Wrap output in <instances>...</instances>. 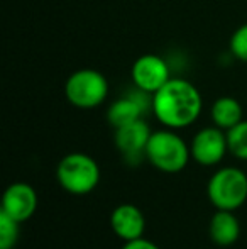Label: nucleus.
<instances>
[{
    "mask_svg": "<svg viewBox=\"0 0 247 249\" xmlns=\"http://www.w3.org/2000/svg\"><path fill=\"white\" fill-rule=\"evenodd\" d=\"M203 100L198 89L183 78H171L152 93L151 108L154 117L168 129H185L201 114Z\"/></svg>",
    "mask_w": 247,
    "mask_h": 249,
    "instance_id": "obj_1",
    "label": "nucleus"
},
{
    "mask_svg": "<svg viewBox=\"0 0 247 249\" xmlns=\"http://www.w3.org/2000/svg\"><path fill=\"white\" fill-rule=\"evenodd\" d=\"M191 158L201 166H215L218 164L229 151L227 131L212 125L198 131L190 144Z\"/></svg>",
    "mask_w": 247,
    "mask_h": 249,
    "instance_id": "obj_6",
    "label": "nucleus"
},
{
    "mask_svg": "<svg viewBox=\"0 0 247 249\" xmlns=\"http://www.w3.org/2000/svg\"><path fill=\"white\" fill-rule=\"evenodd\" d=\"M210 115L214 125L229 131V129L235 127L239 122L244 121V112H242V105L234 97H220L214 102L210 108Z\"/></svg>",
    "mask_w": 247,
    "mask_h": 249,
    "instance_id": "obj_13",
    "label": "nucleus"
},
{
    "mask_svg": "<svg viewBox=\"0 0 247 249\" xmlns=\"http://www.w3.org/2000/svg\"><path fill=\"white\" fill-rule=\"evenodd\" d=\"M241 236V224L232 210H217L210 220V237L218 246H231Z\"/></svg>",
    "mask_w": 247,
    "mask_h": 249,
    "instance_id": "obj_11",
    "label": "nucleus"
},
{
    "mask_svg": "<svg viewBox=\"0 0 247 249\" xmlns=\"http://www.w3.org/2000/svg\"><path fill=\"white\" fill-rule=\"evenodd\" d=\"M110 226L117 237L127 243L142 237L146 229V219L141 209L132 203H122L115 207L110 215Z\"/></svg>",
    "mask_w": 247,
    "mask_h": 249,
    "instance_id": "obj_10",
    "label": "nucleus"
},
{
    "mask_svg": "<svg viewBox=\"0 0 247 249\" xmlns=\"http://www.w3.org/2000/svg\"><path fill=\"white\" fill-rule=\"evenodd\" d=\"M65 95L69 104L78 108H95L109 95V82L97 70H76L66 80Z\"/></svg>",
    "mask_w": 247,
    "mask_h": 249,
    "instance_id": "obj_5",
    "label": "nucleus"
},
{
    "mask_svg": "<svg viewBox=\"0 0 247 249\" xmlns=\"http://www.w3.org/2000/svg\"><path fill=\"white\" fill-rule=\"evenodd\" d=\"M207 194L217 210L234 212L247 200V175L234 166L220 168L208 180Z\"/></svg>",
    "mask_w": 247,
    "mask_h": 249,
    "instance_id": "obj_4",
    "label": "nucleus"
},
{
    "mask_svg": "<svg viewBox=\"0 0 247 249\" xmlns=\"http://www.w3.org/2000/svg\"><path fill=\"white\" fill-rule=\"evenodd\" d=\"M229 151L237 160L247 161V121L239 122L235 127L227 131Z\"/></svg>",
    "mask_w": 247,
    "mask_h": 249,
    "instance_id": "obj_14",
    "label": "nucleus"
},
{
    "mask_svg": "<svg viewBox=\"0 0 247 249\" xmlns=\"http://www.w3.org/2000/svg\"><path fill=\"white\" fill-rule=\"evenodd\" d=\"M229 46H231V53L234 54V58L247 63V24H242L234 31Z\"/></svg>",
    "mask_w": 247,
    "mask_h": 249,
    "instance_id": "obj_16",
    "label": "nucleus"
},
{
    "mask_svg": "<svg viewBox=\"0 0 247 249\" xmlns=\"http://www.w3.org/2000/svg\"><path fill=\"white\" fill-rule=\"evenodd\" d=\"M56 178L61 188L73 195H86L100 181L99 163L85 153H69L58 163Z\"/></svg>",
    "mask_w": 247,
    "mask_h": 249,
    "instance_id": "obj_3",
    "label": "nucleus"
},
{
    "mask_svg": "<svg viewBox=\"0 0 247 249\" xmlns=\"http://www.w3.org/2000/svg\"><path fill=\"white\" fill-rule=\"evenodd\" d=\"M190 146L175 129L154 131L146 146V160L163 173H180L190 161Z\"/></svg>",
    "mask_w": 247,
    "mask_h": 249,
    "instance_id": "obj_2",
    "label": "nucleus"
},
{
    "mask_svg": "<svg viewBox=\"0 0 247 249\" xmlns=\"http://www.w3.org/2000/svg\"><path fill=\"white\" fill-rule=\"evenodd\" d=\"M146 105L142 104L141 99L134 95L122 97V99L115 100L107 110V119L114 125V129H119L122 125H127L134 121H139L144 115Z\"/></svg>",
    "mask_w": 247,
    "mask_h": 249,
    "instance_id": "obj_12",
    "label": "nucleus"
},
{
    "mask_svg": "<svg viewBox=\"0 0 247 249\" xmlns=\"http://www.w3.org/2000/svg\"><path fill=\"white\" fill-rule=\"evenodd\" d=\"M131 76L134 85L141 92L151 93V95L171 80L168 63L158 54L139 56L132 65Z\"/></svg>",
    "mask_w": 247,
    "mask_h": 249,
    "instance_id": "obj_7",
    "label": "nucleus"
},
{
    "mask_svg": "<svg viewBox=\"0 0 247 249\" xmlns=\"http://www.w3.org/2000/svg\"><path fill=\"white\" fill-rule=\"evenodd\" d=\"M19 224L0 210V249H12L19 239Z\"/></svg>",
    "mask_w": 247,
    "mask_h": 249,
    "instance_id": "obj_15",
    "label": "nucleus"
},
{
    "mask_svg": "<svg viewBox=\"0 0 247 249\" xmlns=\"http://www.w3.org/2000/svg\"><path fill=\"white\" fill-rule=\"evenodd\" d=\"M37 209V194L29 183H12L2 198V212L16 219L17 222H26L34 215Z\"/></svg>",
    "mask_w": 247,
    "mask_h": 249,
    "instance_id": "obj_9",
    "label": "nucleus"
},
{
    "mask_svg": "<svg viewBox=\"0 0 247 249\" xmlns=\"http://www.w3.org/2000/svg\"><path fill=\"white\" fill-rule=\"evenodd\" d=\"M152 131L144 119L134 121L127 125L115 129V148L124 154L125 161L139 164L146 158V146Z\"/></svg>",
    "mask_w": 247,
    "mask_h": 249,
    "instance_id": "obj_8",
    "label": "nucleus"
},
{
    "mask_svg": "<svg viewBox=\"0 0 247 249\" xmlns=\"http://www.w3.org/2000/svg\"><path fill=\"white\" fill-rule=\"evenodd\" d=\"M122 249H159V246H156V244L151 243L149 239L139 237V239H134V241H127L122 246Z\"/></svg>",
    "mask_w": 247,
    "mask_h": 249,
    "instance_id": "obj_17",
    "label": "nucleus"
}]
</instances>
